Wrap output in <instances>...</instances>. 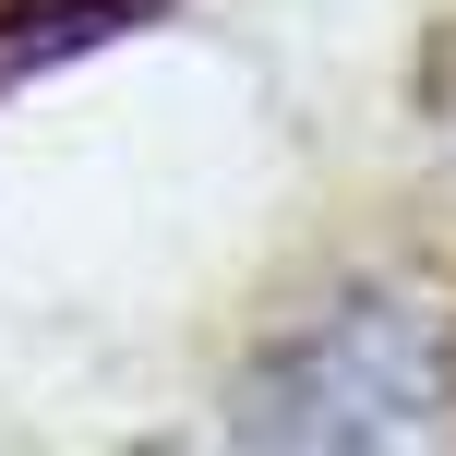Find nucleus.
I'll list each match as a JSON object with an SVG mask.
<instances>
[{"mask_svg": "<svg viewBox=\"0 0 456 456\" xmlns=\"http://www.w3.org/2000/svg\"><path fill=\"white\" fill-rule=\"evenodd\" d=\"M456 396V348L420 300H324L300 313L228 396L240 444H420Z\"/></svg>", "mask_w": 456, "mask_h": 456, "instance_id": "1", "label": "nucleus"}, {"mask_svg": "<svg viewBox=\"0 0 456 456\" xmlns=\"http://www.w3.org/2000/svg\"><path fill=\"white\" fill-rule=\"evenodd\" d=\"M157 12L168 0H0V85L72 61V48H109V37H133V24H157Z\"/></svg>", "mask_w": 456, "mask_h": 456, "instance_id": "2", "label": "nucleus"}]
</instances>
